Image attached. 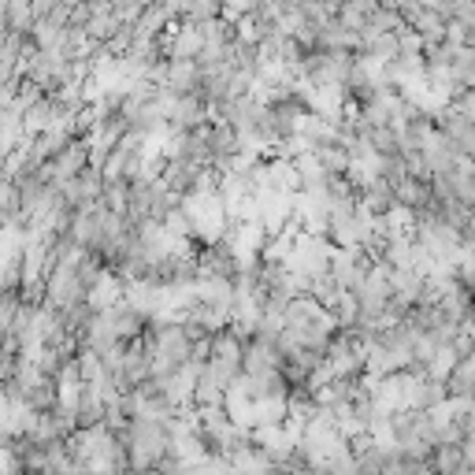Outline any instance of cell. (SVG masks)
<instances>
[{
	"label": "cell",
	"mask_w": 475,
	"mask_h": 475,
	"mask_svg": "<svg viewBox=\"0 0 475 475\" xmlns=\"http://www.w3.org/2000/svg\"><path fill=\"white\" fill-rule=\"evenodd\" d=\"M368 268H371V260L364 257V249H335L330 253V278L339 282V290H357L360 282H364V275H368Z\"/></svg>",
	"instance_id": "3"
},
{
	"label": "cell",
	"mask_w": 475,
	"mask_h": 475,
	"mask_svg": "<svg viewBox=\"0 0 475 475\" xmlns=\"http://www.w3.org/2000/svg\"><path fill=\"white\" fill-rule=\"evenodd\" d=\"M126 197H130V182H105V189H101V205L108 208V212H119V216H126Z\"/></svg>",
	"instance_id": "15"
},
{
	"label": "cell",
	"mask_w": 475,
	"mask_h": 475,
	"mask_svg": "<svg viewBox=\"0 0 475 475\" xmlns=\"http://www.w3.org/2000/svg\"><path fill=\"white\" fill-rule=\"evenodd\" d=\"M26 405H30L34 412H49V409L56 405V383H53V379H41V383L26 394Z\"/></svg>",
	"instance_id": "16"
},
{
	"label": "cell",
	"mask_w": 475,
	"mask_h": 475,
	"mask_svg": "<svg viewBox=\"0 0 475 475\" xmlns=\"http://www.w3.org/2000/svg\"><path fill=\"white\" fill-rule=\"evenodd\" d=\"M197 86H201V67L194 60H167L164 89H171L175 97H186V93H197Z\"/></svg>",
	"instance_id": "6"
},
{
	"label": "cell",
	"mask_w": 475,
	"mask_h": 475,
	"mask_svg": "<svg viewBox=\"0 0 475 475\" xmlns=\"http://www.w3.org/2000/svg\"><path fill=\"white\" fill-rule=\"evenodd\" d=\"M119 301H123V278H119L112 268H105V271L86 287V305H89V312H108V308H116Z\"/></svg>",
	"instance_id": "5"
},
{
	"label": "cell",
	"mask_w": 475,
	"mask_h": 475,
	"mask_svg": "<svg viewBox=\"0 0 475 475\" xmlns=\"http://www.w3.org/2000/svg\"><path fill=\"white\" fill-rule=\"evenodd\" d=\"M19 216V189L15 182L0 178V219H15Z\"/></svg>",
	"instance_id": "17"
},
{
	"label": "cell",
	"mask_w": 475,
	"mask_h": 475,
	"mask_svg": "<svg viewBox=\"0 0 475 475\" xmlns=\"http://www.w3.org/2000/svg\"><path fill=\"white\" fill-rule=\"evenodd\" d=\"M101 189H105L101 171L86 167L78 178H67V182L60 186V197H64V205L75 212V208H82V205H97V201H101Z\"/></svg>",
	"instance_id": "4"
},
{
	"label": "cell",
	"mask_w": 475,
	"mask_h": 475,
	"mask_svg": "<svg viewBox=\"0 0 475 475\" xmlns=\"http://www.w3.org/2000/svg\"><path fill=\"white\" fill-rule=\"evenodd\" d=\"M460 468H471V464L464 460L457 442L453 446H435L431 457H427V471H431V475H457Z\"/></svg>",
	"instance_id": "10"
},
{
	"label": "cell",
	"mask_w": 475,
	"mask_h": 475,
	"mask_svg": "<svg viewBox=\"0 0 475 475\" xmlns=\"http://www.w3.org/2000/svg\"><path fill=\"white\" fill-rule=\"evenodd\" d=\"M126 450V468L130 475L137 471H153L167 457V427L153 419H126V427L116 435Z\"/></svg>",
	"instance_id": "1"
},
{
	"label": "cell",
	"mask_w": 475,
	"mask_h": 475,
	"mask_svg": "<svg viewBox=\"0 0 475 475\" xmlns=\"http://www.w3.org/2000/svg\"><path fill=\"white\" fill-rule=\"evenodd\" d=\"M105 419V394L97 383H82L78 398H75V423L78 427H93Z\"/></svg>",
	"instance_id": "7"
},
{
	"label": "cell",
	"mask_w": 475,
	"mask_h": 475,
	"mask_svg": "<svg viewBox=\"0 0 475 475\" xmlns=\"http://www.w3.org/2000/svg\"><path fill=\"white\" fill-rule=\"evenodd\" d=\"M453 364H457V349H453V346H439L431 357H427L423 375H427V379H435V383H446V375L453 371Z\"/></svg>",
	"instance_id": "13"
},
{
	"label": "cell",
	"mask_w": 475,
	"mask_h": 475,
	"mask_svg": "<svg viewBox=\"0 0 475 475\" xmlns=\"http://www.w3.org/2000/svg\"><path fill=\"white\" fill-rule=\"evenodd\" d=\"M105 316H108L112 335H116L119 342H134V339H141V330H146V319H141L137 312H130L123 301H119L116 308H108Z\"/></svg>",
	"instance_id": "9"
},
{
	"label": "cell",
	"mask_w": 475,
	"mask_h": 475,
	"mask_svg": "<svg viewBox=\"0 0 475 475\" xmlns=\"http://www.w3.org/2000/svg\"><path fill=\"white\" fill-rule=\"evenodd\" d=\"M178 208L189 219V234L201 238L205 246H219V238L227 230V212H223L219 194H182Z\"/></svg>",
	"instance_id": "2"
},
{
	"label": "cell",
	"mask_w": 475,
	"mask_h": 475,
	"mask_svg": "<svg viewBox=\"0 0 475 475\" xmlns=\"http://www.w3.org/2000/svg\"><path fill=\"white\" fill-rule=\"evenodd\" d=\"M167 26H171V19L164 15V8H160V5H146V8H141V15L134 19L130 34H134V37H160Z\"/></svg>",
	"instance_id": "12"
},
{
	"label": "cell",
	"mask_w": 475,
	"mask_h": 475,
	"mask_svg": "<svg viewBox=\"0 0 475 475\" xmlns=\"http://www.w3.org/2000/svg\"><path fill=\"white\" fill-rule=\"evenodd\" d=\"M357 205H360V208H368L371 216H383V212L394 205V189H390V182L375 178L368 189H360V194H357Z\"/></svg>",
	"instance_id": "11"
},
{
	"label": "cell",
	"mask_w": 475,
	"mask_h": 475,
	"mask_svg": "<svg viewBox=\"0 0 475 475\" xmlns=\"http://www.w3.org/2000/svg\"><path fill=\"white\" fill-rule=\"evenodd\" d=\"M446 398H471V387H475V357H457L453 371L446 375Z\"/></svg>",
	"instance_id": "8"
},
{
	"label": "cell",
	"mask_w": 475,
	"mask_h": 475,
	"mask_svg": "<svg viewBox=\"0 0 475 475\" xmlns=\"http://www.w3.org/2000/svg\"><path fill=\"white\" fill-rule=\"evenodd\" d=\"M394 37H398V56H419V53H423V41H419V34H412L409 26H401Z\"/></svg>",
	"instance_id": "18"
},
{
	"label": "cell",
	"mask_w": 475,
	"mask_h": 475,
	"mask_svg": "<svg viewBox=\"0 0 475 475\" xmlns=\"http://www.w3.org/2000/svg\"><path fill=\"white\" fill-rule=\"evenodd\" d=\"M312 153H316V160H319V167H323L327 175H346L349 157H346L342 146H316Z\"/></svg>",
	"instance_id": "14"
}]
</instances>
